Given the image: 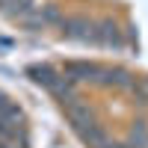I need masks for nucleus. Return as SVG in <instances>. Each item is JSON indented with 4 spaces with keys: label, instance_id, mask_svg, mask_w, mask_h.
I'll list each match as a JSON object with an SVG mask.
<instances>
[{
    "label": "nucleus",
    "instance_id": "obj_1",
    "mask_svg": "<svg viewBox=\"0 0 148 148\" xmlns=\"http://www.w3.org/2000/svg\"><path fill=\"white\" fill-rule=\"evenodd\" d=\"M65 113H68V121H71V127L80 133V139L86 136L89 130H95V127H101L98 125V116L89 110V104H71V107H65Z\"/></svg>",
    "mask_w": 148,
    "mask_h": 148
},
{
    "label": "nucleus",
    "instance_id": "obj_2",
    "mask_svg": "<svg viewBox=\"0 0 148 148\" xmlns=\"http://www.w3.org/2000/svg\"><path fill=\"white\" fill-rule=\"evenodd\" d=\"M62 33L74 42H95V24L86 18H68L62 21Z\"/></svg>",
    "mask_w": 148,
    "mask_h": 148
},
{
    "label": "nucleus",
    "instance_id": "obj_3",
    "mask_svg": "<svg viewBox=\"0 0 148 148\" xmlns=\"http://www.w3.org/2000/svg\"><path fill=\"white\" fill-rule=\"evenodd\" d=\"M27 74L33 77V83L45 86L47 92H53L56 86L62 83V71H56V68H51V65H30V68H27Z\"/></svg>",
    "mask_w": 148,
    "mask_h": 148
},
{
    "label": "nucleus",
    "instance_id": "obj_4",
    "mask_svg": "<svg viewBox=\"0 0 148 148\" xmlns=\"http://www.w3.org/2000/svg\"><path fill=\"white\" fill-rule=\"evenodd\" d=\"M101 30H95V42L98 45H116L121 47V36H119V27L113 21H104V24H98Z\"/></svg>",
    "mask_w": 148,
    "mask_h": 148
}]
</instances>
